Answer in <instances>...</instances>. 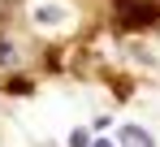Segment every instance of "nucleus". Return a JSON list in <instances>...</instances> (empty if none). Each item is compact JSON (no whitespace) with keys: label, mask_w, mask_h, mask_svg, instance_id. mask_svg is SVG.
I'll list each match as a JSON object with an SVG mask.
<instances>
[{"label":"nucleus","mask_w":160,"mask_h":147,"mask_svg":"<svg viewBox=\"0 0 160 147\" xmlns=\"http://www.w3.org/2000/svg\"><path fill=\"white\" fill-rule=\"evenodd\" d=\"M112 18L121 30H143L160 22V0H112Z\"/></svg>","instance_id":"1"},{"label":"nucleus","mask_w":160,"mask_h":147,"mask_svg":"<svg viewBox=\"0 0 160 147\" xmlns=\"http://www.w3.org/2000/svg\"><path fill=\"white\" fill-rule=\"evenodd\" d=\"M117 143H121V147H156V143H152V134H147L143 125H121Z\"/></svg>","instance_id":"2"},{"label":"nucleus","mask_w":160,"mask_h":147,"mask_svg":"<svg viewBox=\"0 0 160 147\" xmlns=\"http://www.w3.org/2000/svg\"><path fill=\"white\" fill-rule=\"evenodd\" d=\"M65 18H69V13H65L61 4H39V9H35V22L39 26H61Z\"/></svg>","instance_id":"3"},{"label":"nucleus","mask_w":160,"mask_h":147,"mask_svg":"<svg viewBox=\"0 0 160 147\" xmlns=\"http://www.w3.org/2000/svg\"><path fill=\"white\" fill-rule=\"evenodd\" d=\"M91 130H69V147H91Z\"/></svg>","instance_id":"4"},{"label":"nucleus","mask_w":160,"mask_h":147,"mask_svg":"<svg viewBox=\"0 0 160 147\" xmlns=\"http://www.w3.org/2000/svg\"><path fill=\"white\" fill-rule=\"evenodd\" d=\"M18 61V52H13V43L9 39H0V65H13Z\"/></svg>","instance_id":"5"},{"label":"nucleus","mask_w":160,"mask_h":147,"mask_svg":"<svg viewBox=\"0 0 160 147\" xmlns=\"http://www.w3.org/2000/svg\"><path fill=\"white\" fill-rule=\"evenodd\" d=\"M9 91H13V95H26V91H30V82H22V78H13V82H9Z\"/></svg>","instance_id":"6"},{"label":"nucleus","mask_w":160,"mask_h":147,"mask_svg":"<svg viewBox=\"0 0 160 147\" xmlns=\"http://www.w3.org/2000/svg\"><path fill=\"white\" fill-rule=\"evenodd\" d=\"M91 147H112V143H108V139H95V143H91Z\"/></svg>","instance_id":"7"}]
</instances>
